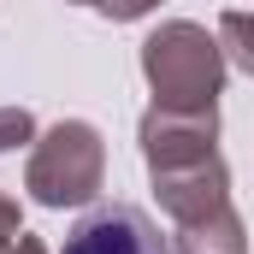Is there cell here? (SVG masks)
Returning <instances> with one entry per match:
<instances>
[{
	"label": "cell",
	"instance_id": "cell-1",
	"mask_svg": "<svg viewBox=\"0 0 254 254\" xmlns=\"http://www.w3.org/2000/svg\"><path fill=\"white\" fill-rule=\"evenodd\" d=\"M60 254H166V243L136 207H95L89 219H77Z\"/></svg>",
	"mask_w": 254,
	"mask_h": 254
}]
</instances>
